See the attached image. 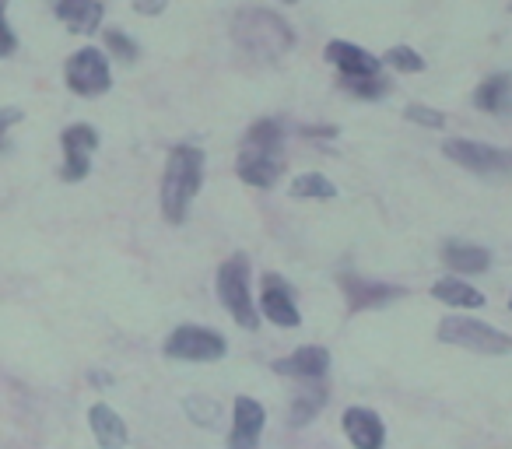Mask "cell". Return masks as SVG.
Listing matches in <instances>:
<instances>
[{
  "label": "cell",
  "mask_w": 512,
  "mask_h": 449,
  "mask_svg": "<svg viewBox=\"0 0 512 449\" xmlns=\"http://www.w3.org/2000/svg\"><path fill=\"white\" fill-rule=\"evenodd\" d=\"M200 183H204V151L193 144H176L169 151L162 176V214L169 225L186 221L193 197L200 193Z\"/></svg>",
  "instance_id": "cell-1"
},
{
  "label": "cell",
  "mask_w": 512,
  "mask_h": 449,
  "mask_svg": "<svg viewBox=\"0 0 512 449\" xmlns=\"http://www.w3.org/2000/svg\"><path fill=\"white\" fill-rule=\"evenodd\" d=\"M232 39L242 53L249 57H264V60H278L285 57L295 46V32L285 18H278L274 11L264 8H249L239 11L232 22Z\"/></svg>",
  "instance_id": "cell-2"
},
{
  "label": "cell",
  "mask_w": 512,
  "mask_h": 449,
  "mask_svg": "<svg viewBox=\"0 0 512 449\" xmlns=\"http://www.w3.org/2000/svg\"><path fill=\"white\" fill-rule=\"evenodd\" d=\"M218 299L221 306L232 313V320L246 330H256L260 313H256L253 292H249V257L246 253H235L225 264L218 267Z\"/></svg>",
  "instance_id": "cell-3"
},
{
  "label": "cell",
  "mask_w": 512,
  "mask_h": 449,
  "mask_svg": "<svg viewBox=\"0 0 512 449\" xmlns=\"http://www.w3.org/2000/svg\"><path fill=\"white\" fill-rule=\"evenodd\" d=\"M439 341L456 348L477 351V355H505L512 348V337L495 330L491 323L470 320V316H446L439 323Z\"/></svg>",
  "instance_id": "cell-4"
},
{
  "label": "cell",
  "mask_w": 512,
  "mask_h": 449,
  "mask_svg": "<svg viewBox=\"0 0 512 449\" xmlns=\"http://www.w3.org/2000/svg\"><path fill=\"white\" fill-rule=\"evenodd\" d=\"M162 351L165 358H176V362H218L225 358L228 344L211 327H176Z\"/></svg>",
  "instance_id": "cell-5"
},
{
  "label": "cell",
  "mask_w": 512,
  "mask_h": 449,
  "mask_svg": "<svg viewBox=\"0 0 512 449\" xmlns=\"http://www.w3.org/2000/svg\"><path fill=\"white\" fill-rule=\"evenodd\" d=\"M67 88H71L74 95H85V99H95V95H106L109 85H113V78H109V64L106 57H102L99 50H78L71 60H67Z\"/></svg>",
  "instance_id": "cell-6"
},
{
  "label": "cell",
  "mask_w": 512,
  "mask_h": 449,
  "mask_svg": "<svg viewBox=\"0 0 512 449\" xmlns=\"http://www.w3.org/2000/svg\"><path fill=\"white\" fill-rule=\"evenodd\" d=\"M446 158H453L456 165L470 172H481V176H495V172H512V151L491 148V144L481 141H446L442 144Z\"/></svg>",
  "instance_id": "cell-7"
},
{
  "label": "cell",
  "mask_w": 512,
  "mask_h": 449,
  "mask_svg": "<svg viewBox=\"0 0 512 449\" xmlns=\"http://www.w3.org/2000/svg\"><path fill=\"white\" fill-rule=\"evenodd\" d=\"M60 144H64V169L60 176L67 183H78V179L88 176L92 169V151L99 148V130L88 127V123H74L60 134Z\"/></svg>",
  "instance_id": "cell-8"
},
{
  "label": "cell",
  "mask_w": 512,
  "mask_h": 449,
  "mask_svg": "<svg viewBox=\"0 0 512 449\" xmlns=\"http://www.w3.org/2000/svg\"><path fill=\"white\" fill-rule=\"evenodd\" d=\"M267 425V411L260 400L235 397L232 404V432H228V449H256Z\"/></svg>",
  "instance_id": "cell-9"
},
{
  "label": "cell",
  "mask_w": 512,
  "mask_h": 449,
  "mask_svg": "<svg viewBox=\"0 0 512 449\" xmlns=\"http://www.w3.org/2000/svg\"><path fill=\"white\" fill-rule=\"evenodd\" d=\"M239 179L256 190H267V186L278 183L281 176V148H264V144H246L239 155Z\"/></svg>",
  "instance_id": "cell-10"
},
{
  "label": "cell",
  "mask_w": 512,
  "mask_h": 449,
  "mask_svg": "<svg viewBox=\"0 0 512 449\" xmlns=\"http://www.w3.org/2000/svg\"><path fill=\"white\" fill-rule=\"evenodd\" d=\"M327 60L341 71V81L379 78V71H383V60L365 53L362 46H355V43H341V39H334V43L327 46Z\"/></svg>",
  "instance_id": "cell-11"
},
{
  "label": "cell",
  "mask_w": 512,
  "mask_h": 449,
  "mask_svg": "<svg viewBox=\"0 0 512 449\" xmlns=\"http://www.w3.org/2000/svg\"><path fill=\"white\" fill-rule=\"evenodd\" d=\"M341 288H344V299H348V309H355V313L358 309H379L404 295V288L386 285V281H362L355 274H344Z\"/></svg>",
  "instance_id": "cell-12"
},
{
  "label": "cell",
  "mask_w": 512,
  "mask_h": 449,
  "mask_svg": "<svg viewBox=\"0 0 512 449\" xmlns=\"http://www.w3.org/2000/svg\"><path fill=\"white\" fill-rule=\"evenodd\" d=\"M344 435H348L355 449H383L386 425L369 407H348L344 411Z\"/></svg>",
  "instance_id": "cell-13"
},
{
  "label": "cell",
  "mask_w": 512,
  "mask_h": 449,
  "mask_svg": "<svg viewBox=\"0 0 512 449\" xmlns=\"http://www.w3.org/2000/svg\"><path fill=\"white\" fill-rule=\"evenodd\" d=\"M260 309L271 323L278 327H299L302 323V313L295 306V295L292 288L285 285L281 278H267L264 281V292H260Z\"/></svg>",
  "instance_id": "cell-14"
},
{
  "label": "cell",
  "mask_w": 512,
  "mask_h": 449,
  "mask_svg": "<svg viewBox=\"0 0 512 449\" xmlns=\"http://www.w3.org/2000/svg\"><path fill=\"white\" fill-rule=\"evenodd\" d=\"M327 369H330V351L320 348V344H306V348L274 362L278 376H292V379H320L327 376Z\"/></svg>",
  "instance_id": "cell-15"
},
{
  "label": "cell",
  "mask_w": 512,
  "mask_h": 449,
  "mask_svg": "<svg viewBox=\"0 0 512 449\" xmlns=\"http://www.w3.org/2000/svg\"><path fill=\"white\" fill-rule=\"evenodd\" d=\"M88 425H92L95 442H99L102 449H123L127 446V425H123V418L109 404H92V411H88Z\"/></svg>",
  "instance_id": "cell-16"
},
{
  "label": "cell",
  "mask_w": 512,
  "mask_h": 449,
  "mask_svg": "<svg viewBox=\"0 0 512 449\" xmlns=\"http://www.w3.org/2000/svg\"><path fill=\"white\" fill-rule=\"evenodd\" d=\"M57 18L78 36H88L102 25V4L99 0H57Z\"/></svg>",
  "instance_id": "cell-17"
},
{
  "label": "cell",
  "mask_w": 512,
  "mask_h": 449,
  "mask_svg": "<svg viewBox=\"0 0 512 449\" xmlns=\"http://www.w3.org/2000/svg\"><path fill=\"white\" fill-rule=\"evenodd\" d=\"M474 106L484 109V113H505L512 109V78L509 74H491L481 88L474 92Z\"/></svg>",
  "instance_id": "cell-18"
},
{
  "label": "cell",
  "mask_w": 512,
  "mask_h": 449,
  "mask_svg": "<svg viewBox=\"0 0 512 449\" xmlns=\"http://www.w3.org/2000/svg\"><path fill=\"white\" fill-rule=\"evenodd\" d=\"M442 260H446V267H453L456 274H481V271H488V264H491L488 250L470 246V243H449L446 250H442Z\"/></svg>",
  "instance_id": "cell-19"
},
{
  "label": "cell",
  "mask_w": 512,
  "mask_h": 449,
  "mask_svg": "<svg viewBox=\"0 0 512 449\" xmlns=\"http://www.w3.org/2000/svg\"><path fill=\"white\" fill-rule=\"evenodd\" d=\"M432 295L439 302H446V306L453 309H474V306H484V295L477 292V288H470L467 281H439V285L432 288Z\"/></svg>",
  "instance_id": "cell-20"
},
{
  "label": "cell",
  "mask_w": 512,
  "mask_h": 449,
  "mask_svg": "<svg viewBox=\"0 0 512 449\" xmlns=\"http://www.w3.org/2000/svg\"><path fill=\"white\" fill-rule=\"evenodd\" d=\"M292 197L295 200H334L337 197V186L330 183L327 176L320 172H306L292 183Z\"/></svg>",
  "instance_id": "cell-21"
},
{
  "label": "cell",
  "mask_w": 512,
  "mask_h": 449,
  "mask_svg": "<svg viewBox=\"0 0 512 449\" xmlns=\"http://www.w3.org/2000/svg\"><path fill=\"white\" fill-rule=\"evenodd\" d=\"M323 400H327V393H309V390H299L295 393V400H292V425L295 428H302V425H309V421L320 414V407H323Z\"/></svg>",
  "instance_id": "cell-22"
},
{
  "label": "cell",
  "mask_w": 512,
  "mask_h": 449,
  "mask_svg": "<svg viewBox=\"0 0 512 449\" xmlns=\"http://www.w3.org/2000/svg\"><path fill=\"white\" fill-rule=\"evenodd\" d=\"M246 144H264V148H285V127L278 120H260L249 127Z\"/></svg>",
  "instance_id": "cell-23"
},
{
  "label": "cell",
  "mask_w": 512,
  "mask_h": 449,
  "mask_svg": "<svg viewBox=\"0 0 512 449\" xmlns=\"http://www.w3.org/2000/svg\"><path fill=\"white\" fill-rule=\"evenodd\" d=\"M386 64H390L393 71H404V74L425 71V57H418L411 46H393V50L386 53Z\"/></svg>",
  "instance_id": "cell-24"
},
{
  "label": "cell",
  "mask_w": 512,
  "mask_h": 449,
  "mask_svg": "<svg viewBox=\"0 0 512 449\" xmlns=\"http://www.w3.org/2000/svg\"><path fill=\"white\" fill-rule=\"evenodd\" d=\"M106 46H109V53H116V57L123 60V64H134L137 60V43L127 36V32H120V29H109L106 32Z\"/></svg>",
  "instance_id": "cell-25"
},
{
  "label": "cell",
  "mask_w": 512,
  "mask_h": 449,
  "mask_svg": "<svg viewBox=\"0 0 512 449\" xmlns=\"http://www.w3.org/2000/svg\"><path fill=\"white\" fill-rule=\"evenodd\" d=\"M344 88L355 95H362V99H379V95H386V81L383 78H365V81H344Z\"/></svg>",
  "instance_id": "cell-26"
},
{
  "label": "cell",
  "mask_w": 512,
  "mask_h": 449,
  "mask_svg": "<svg viewBox=\"0 0 512 449\" xmlns=\"http://www.w3.org/2000/svg\"><path fill=\"white\" fill-rule=\"evenodd\" d=\"M186 411H190V418L197 421V425H214V418H218V407H214L211 400L190 397L186 400Z\"/></svg>",
  "instance_id": "cell-27"
},
{
  "label": "cell",
  "mask_w": 512,
  "mask_h": 449,
  "mask_svg": "<svg viewBox=\"0 0 512 449\" xmlns=\"http://www.w3.org/2000/svg\"><path fill=\"white\" fill-rule=\"evenodd\" d=\"M404 116L411 123H421V127H442V123H446V116H442L439 109H428V106H407Z\"/></svg>",
  "instance_id": "cell-28"
},
{
  "label": "cell",
  "mask_w": 512,
  "mask_h": 449,
  "mask_svg": "<svg viewBox=\"0 0 512 449\" xmlns=\"http://www.w3.org/2000/svg\"><path fill=\"white\" fill-rule=\"evenodd\" d=\"M15 50H18V39L11 32V25L4 22V15H0V57H11Z\"/></svg>",
  "instance_id": "cell-29"
},
{
  "label": "cell",
  "mask_w": 512,
  "mask_h": 449,
  "mask_svg": "<svg viewBox=\"0 0 512 449\" xmlns=\"http://www.w3.org/2000/svg\"><path fill=\"white\" fill-rule=\"evenodd\" d=\"M134 11L137 15H158V11H165V0H134Z\"/></svg>",
  "instance_id": "cell-30"
},
{
  "label": "cell",
  "mask_w": 512,
  "mask_h": 449,
  "mask_svg": "<svg viewBox=\"0 0 512 449\" xmlns=\"http://www.w3.org/2000/svg\"><path fill=\"white\" fill-rule=\"evenodd\" d=\"M18 120H22V113H18V109H4V113H0V141H4L8 127H15Z\"/></svg>",
  "instance_id": "cell-31"
},
{
  "label": "cell",
  "mask_w": 512,
  "mask_h": 449,
  "mask_svg": "<svg viewBox=\"0 0 512 449\" xmlns=\"http://www.w3.org/2000/svg\"><path fill=\"white\" fill-rule=\"evenodd\" d=\"M4 4H8V0H0V11H4Z\"/></svg>",
  "instance_id": "cell-32"
},
{
  "label": "cell",
  "mask_w": 512,
  "mask_h": 449,
  "mask_svg": "<svg viewBox=\"0 0 512 449\" xmlns=\"http://www.w3.org/2000/svg\"><path fill=\"white\" fill-rule=\"evenodd\" d=\"M509 309H512V299H509Z\"/></svg>",
  "instance_id": "cell-33"
},
{
  "label": "cell",
  "mask_w": 512,
  "mask_h": 449,
  "mask_svg": "<svg viewBox=\"0 0 512 449\" xmlns=\"http://www.w3.org/2000/svg\"><path fill=\"white\" fill-rule=\"evenodd\" d=\"M288 4H292V0H288Z\"/></svg>",
  "instance_id": "cell-34"
}]
</instances>
